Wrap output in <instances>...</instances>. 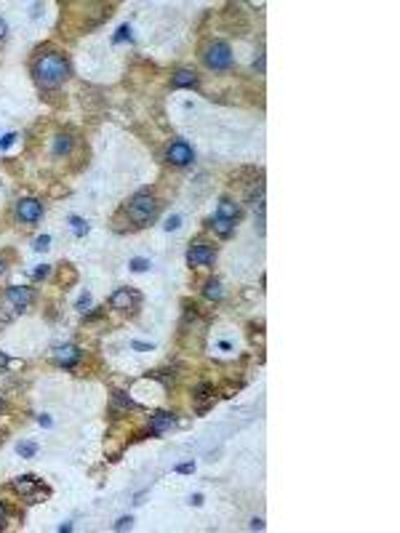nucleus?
Masks as SVG:
<instances>
[{
	"mask_svg": "<svg viewBox=\"0 0 400 533\" xmlns=\"http://www.w3.org/2000/svg\"><path fill=\"white\" fill-rule=\"evenodd\" d=\"M166 160L171 166H190L192 163V147L187 141H173L166 150Z\"/></svg>",
	"mask_w": 400,
	"mask_h": 533,
	"instance_id": "obj_5",
	"label": "nucleus"
},
{
	"mask_svg": "<svg viewBox=\"0 0 400 533\" xmlns=\"http://www.w3.org/2000/svg\"><path fill=\"white\" fill-rule=\"evenodd\" d=\"M133 350H152V344H144V341H133Z\"/></svg>",
	"mask_w": 400,
	"mask_h": 533,
	"instance_id": "obj_30",
	"label": "nucleus"
},
{
	"mask_svg": "<svg viewBox=\"0 0 400 533\" xmlns=\"http://www.w3.org/2000/svg\"><path fill=\"white\" fill-rule=\"evenodd\" d=\"M216 216H219V219H232V221H235V219H237V206L232 203V200H222Z\"/></svg>",
	"mask_w": 400,
	"mask_h": 533,
	"instance_id": "obj_14",
	"label": "nucleus"
},
{
	"mask_svg": "<svg viewBox=\"0 0 400 533\" xmlns=\"http://www.w3.org/2000/svg\"><path fill=\"white\" fill-rule=\"evenodd\" d=\"M88 306H91V296H88V293H83V296L77 299V310H80V312H86Z\"/></svg>",
	"mask_w": 400,
	"mask_h": 533,
	"instance_id": "obj_23",
	"label": "nucleus"
},
{
	"mask_svg": "<svg viewBox=\"0 0 400 533\" xmlns=\"http://www.w3.org/2000/svg\"><path fill=\"white\" fill-rule=\"evenodd\" d=\"M13 141H16V133H6V136L0 139V150H8Z\"/></svg>",
	"mask_w": 400,
	"mask_h": 533,
	"instance_id": "obj_22",
	"label": "nucleus"
},
{
	"mask_svg": "<svg viewBox=\"0 0 400 533\" xmlns=\"http://www.w3.org/2000/svg\"><path fill=\"white\" fill-rule=\"evenodd\" d=\"M16 219L24 224H37L43 219V203L35 197H22L16 203Z\"/></svg>",
	"mask_w": 400,
	"mask_h": 533,
	"instance_id": "obj_4",
	"label": "nucleus"
},
{
	"mask_svg": "<svg viewBox=\"0 0 400 533\" xmlns=\"http://www.w3.org/2000/svg\"><path fill=\"white\" fill-rule=\"evenodd\" d=\"M213 259H216V253H213V248L206 245V243H197V245H192L187 251V261L192 266H208V264H213Z\"/></svg>",
	"mask_w": 400,
	"mask_h": 533,
	"instance_id": "obj_6",
	"label": "nucleus"
},
{
	"mask_svg": "<svg viewBox=\"0 0 400 533\" xmlns=\"http://www.w3.org/2000/svg\"><path fill=\"white\" fill-rule=\"evenodd\" d=\"M133 301H136V296H133L128 288H117L112 296H110V306H112V310H128Z\"/></svg>",
	"mask_w": 400,
	"mask_h": 533,
	"instance_id": "obj_10",
	"label": "nucleus"
},
{
	"mask_svg": "<svg viewBox=\"0 0 400 533\" xmlns=\"http://www.w3.org/2000/svg\"><path fill=\"white\" fill-rule=\"evenodd\" d=\"M8 365H11L8 355H6V352H0V371H3V368H8Z\"/></svg>",
	"mask_w": 400,
	"mask_h": 533,
	"instance_id": "obj_29",
	"label": "nucleus"
},
{
	"mask_svg": "<svg viewBox=\"0 0 400 533\" xmlns=\"http://www.w3.org/2000/svg\"><path fill=\"white\" fill-rule=\"evenodd\" d=\"M3 408H6V403H3V400H0V411H3Z\"/></svg>",
	"mask_w": 400,
	"mask_h": 533,
	"instance_id": "obj_36",
	"label": "nucleus"
},
{
	"mask_svg": "<svg viewBox=\"0 0 400 533\" xmlns=\"http://www.w3.org/2000/svg\"><path fill=\"white\" fill-rule=\"evenodd\" d=\"M173 421H176V419H173V413L160 411V413H155V416H152L150 432H152V435H163L166 429H171V426H173Z\"/></svg>",
	"mask_w": 400,
	"mask_h": 533,
	"instance_id": "obj_9",
	"label": "nucleus"
},
{
	"mask_svg": "<svg viewBox=\"0 0 400 533\" xmlns=\"http://www.w3.org/2000/svg\"><path fill=\"white\" fill-rule=\"evenodd\" d=\"M192 469H195V464H192V461H187V464H179V466H176V472H179V475H190Z\"/></svg>",
	"mask_w": 400,
	"mask_h": 533,
	"instance_id": "obj_26",
	"label": "nucleus"
},
{
	"mask_svg": "<svg viewBox=\"0 0 400 533\" xmlns=\"http://www.w3.org/2000/svg\"><path fill=\"white\" fill-rule=\"evenodd\" d=\"M0 528H6V506L0 504Z\"/></svg>",
	"mask_w": 400,
	"mask_h": 533,
	"instance_id": "obj_31",
	"label": "nucleus"
},
{
	"mask_svg": "<svg viewBox=\"0 0 400 533\" xmlns=\"http://www.w3.org/2000/svg\"><path fill=\"white\" fill-rule=\"evenodd\" d=\"M211 227H213V232H216L219 237H230L232 230H235V221H232V219H219V216H216V219L211 221Z\"/></svg>",
	"mask_w": 400,
	"mask_h": 533,
	"instance_id": "obj_13",
	"label": "nucleus"
},
{
	"mask_svg": "<svg viewBox=\"0 0 400 533\" xmlns=\"http://www.w3.org/2000/svg\"><path fill=\"white\" fill-rule=\"evenodd\" d=\"M51 245V237L48 235H40V237H35V243H32V248L35 251H46Z\"/></svg>",
	"mask_w": 400,
	"mask_h": 533,
	"instance_id": "obj_21",
	"label": "nucleus"
},
{
	"mask_svg": "<svg viewBox=\"0 0 400 533\" xmlns=\"http://www.w3.org/2000/svg\"><path fill=\"white\" fill-rule=\"evenodd\" d=\"M123 40H131V27H128V24H123V27H120V30H117V35L112 37V43H123Z\"/></svg>",
	"mask_w": 400,
	"mask_h": 533,
	"instance_id": "obj_20",
	"label": "nucleus"
},
{
	"mask_svg": "<svg viewBox=\"0 0 400 533\" xmlns=\"http://www.w3.org/2000/svg\"><path fill=\"white\" fill-rule=\"evenodd\" d=\"M46 275H48V264H40L37 270H32V277H35V280H40V277H46Z\"/></svg>",
	"mask_w": 400,
	"mask_h": 533,
	"instance_id": "obj_25",
	"label": "nucleus"
},
{
	"mask_svg": "<svg viewBox=\"0 0 400 533\" xmlns=\"http://www.w3.org/2000/svg\"><path fill=\"white\" fill-rule=\"evenodd\" d=\"M37 421H40V424H43V426H46V429H48V426H53V421H51L48 416H40Z\"/></svg>",
	"mask_w": 400,
	"mask_h": 533,
	"instance_id": "obj_32",
	"label": "nucleus"
},
{
	"mask_svg": "<svg viewBox=\"0 0 400 533\" xmlns=\"http://www.w3.org/2000/svg\"><path fill=\"white\" fill-rule=\"evenodd\" d=\"M195 83H197V75L192 70H179L176 75L171 77V86L173 88H192Z\"/></svg>",
	"mask_w": 400,
	"mask_h": 533,
	"instance_id": "obj_11",
	"label": "nucleus"
},
{
	"mask_svg": "<svg viewBox=\"0 0 400 533\" xmlns=\"http://www.w3.org/2000/svg\"><path fill=\"white\" fill-rule=\"evenodd\" d=\"M16 450H19V456H22V459H32L35 453H37V445H35V443H19V448H16Z\"/></svg>",
	"mask_w": 400,
	"mask_h": 533,
	"instance_id": "obj_18",
	"label": "nucleus"
},
{
	"mask_svg": "<svg viewBox=\"0 0 400 533\" xmlns=\"http://www.w3.org/2000/svg\"><path fill=\"white\" fill-rule=\"evenodd\" d=\"M6 301L13 306V310H27L30 301H32V291L27 285H11L6 291Z\"/></svg>",
	"mask_w": 400,
	"mask_h": 533,
	"instance_id": "obj_7",
	"label": "nucleus"
},
{
	"mask_svg": "<svg viewBox=\"0 0 400 533\" xmlns=\"http://www.w3.org/2000/svg\"><path fill=\"white\" fill-rule=\"evenodd\" d=\"M6 32H8V24L0 19V37H6Z\"/></svg>",
	"mask_w": 400,
	"mask_h": 533,
	"instance_id": "obj_33",
	"label": "nucleus"
},
{
	"mask_svg": "<svg viewBox=\"0 0 400 533\" xmlns=\"http://www.w3.org/2000/svg\"><path fill=\"white\" fill-rule=\"evenodd\" d=\"M70 227H72V232H75V237H83L86 232H88V224L80 219V216H72L70 219Z\"/></svg>",
	"mask_w": 400,
	"mask_h": 533,
	"instance_id": "obj_17",
	"label": "nucleus"
},
{
	"mask_svg": "<svg viewBox=\"0 0 400 533\" xmlns=\"http://www.w3.org/2000/svg\"><path fill=\"white\" fill-rule=\"evenodd\" d=\"M131 523H133L131 517H120L117 523H115V530H126V528H131Z\"/></svg>",
	"mask_w": 400,
	"mask_h": 533,
	"instance_id": "obj_24",
	"label": "nucleus"
},
{
	"mask_svg": "<svg viewBox=\"0 0 400 533\" xmlns=\"http://www.w3.org/2000/svg\"><path fill=\"white\" fill-rule=\"evenodd\" d=\"M206 64L211 67V70H230V67H232V51H230V46L222 43V40L211 43L206 48Z\"/></svg>",
	"mask_w": 400,
	"mask_h": 533,
	"instance_id": "obj_3",
	"label": "nucleus"
},
{
	"mask_svg": "<svg viewBox=\"0 0 400 533\" xmlns=\"http://www.w3.org/2000/svg\"><path fill=\"white\" fill-rule=\"evenodd\" d=\"M157 216V203H155V197L150 192H139V195H133L131 197V203H128V219L133 224H150L152 219Z\"/></svg>",
	"mask_w": 400,
	"mask_h": 533,
	"instance_id": "obj_2",
	"label": "nucleus"
},
{
	"mask_svg": "<svg viewBox=\"0 0 400 533\" xmlns=\"http://www.w3.org/2000/svg\"><path fill=\"white\" fill-rule=\"evenodd\" d=\"M179 224H182V219H179V216H171V219L166 221V230L171 232V230H176V227H179Z\"/></svg>",
	"mask_w": 400,
	"mask_h": 533,
	"instance_id": "obj_27",
	"label": "nucleus"
},
{
	"mask_svg": "<svg viewBox=\"0 0 400 533\" xmlns=\"http://www.w3.org/2000/svg\"><path fill=\"white\" fill-rule=\"evenodd\" d=\"M72 150V139L67 136V133H59L56 139H53V155H67Z\"/></svg>",
	"mask_w": 400,
	"mask_h": 533,
	"instance_id": "obj_15",
	"label": "nucleus"
},
{
	"mask_svg": "<svg viewBox=\"0 0 400 533\" xmlns=\"http://www.w3.org/2000/svg\"><path fill=\"white\" fill-rule=\"evenodd\" d=\"M190 501H192V504H195V506H200V504H203V496H200V493H195V496H192V499H190Z\"/></svg>",
	"mask_w": 400,
	"mask_h": 533,
	"instance_id": "obj_34",
	"label": "nucleus"
},
{
	"mask_svg": "<svg viewBox=\"0 0 400 533\" xmlns=\"http://www.w3.org/2000/svg\"><path fill=\"white\" fill-rule=\"evenodd\" d=\"M3 272H6V261H3V259H0V275H3Z\"/></svg>",
	"mask_w": 400,
	"mask_h": 533,
	"instance_id": "obj_35",
	"label": "nucleus"
},
{
	"mask_svg": "<svg viewBox=\"0 0 400 533\" xmlns=\"http://www.w3.org/2000/svg\"><path fill=\"white\" fill-rule=\"evenodd\" d=\"M251 530H264V520L262 517H253L251 520Z\"/></svg>",
	"mask_w": 400,
	"mask_h": 533,
	"instance_id": "obj_28",
	"label": "nucleus"
},
{
	"mask_svg": "<svg viewBox=\"0 0 400 533\" xmlns=\"http://www.w3.org/2000/svg\"><path fill=\"white\" fill-rule=\"evenodd\" d=\"M150 266H152V264L147 261V259H131V270H133V272H147Z\"/></svg>",
	"mask_w": 400,
	"mask_h": 533,
	"instance_id": "obj_19",
	"label": "nucleus"
},
{
	"mask_svg": "<svg viewBox=\"0 0 400 533\" xmlns=\"http://www.w3.org/2000/svg\"><path fill=\"white\" fill-rule=\"evenodd\" d=\"M53 360H56L59 365H64V368H72L77 360H80V350H77V346H72V344L56 346V350H53Z\"/></svg>",
	"mask_w": 400,
	"mask_h": 533,
	"instance_id": "obj_8",
	"label": "nucleus"
},
{
	"mask_svg": "<svg viewBox=\"0 0 400 533\" xmlns=\"http://www.w3.org/2000/svg\"><path fill=\"white\" fill-rule=\"evenodd\" d=\"M32 72H35V80L40 86H56L70 75V64H67V59L59 56V53H46V56H40L35 61Z\"/></svg>",
	"mask_w": 400,
	"mask_h": 533,
	"instance_id": "obj_1",
	"label": "nucleus"
},
{
	"mask_svg": "<svg viewBox=\"0 0 400 533\" xmlns=\"http://www.w3.org/2000/svg\"><path fill=\"white\" fill-rule=\"evenodd\" d=\"M203 293H206V299H211V301H219V299L224 296V291H222V283H219V280H208L206 288H203Z\"/></svg>",
	"mask_w": 400,
	"mask_h": 533,
	"instance_id": "obj_16",
	"label": "nucleus"
},
{
	"mask_svg": "<svg viewBox=\"0 0 400 533\" xmlns=\"http://www.w3.org/2000/svg\"><path fill=\"white\" fill-rule=\"evenodd\" d=\"M13 490H19L22 496H30V493L37 490V480L32 475H22V477L13 480Z\"/></svg>",
	"mask_w": 400,
	"mask_h": 533,
	"instance_id": "obj_12",
	"label": "nucleus"
}]
</instances>
